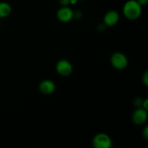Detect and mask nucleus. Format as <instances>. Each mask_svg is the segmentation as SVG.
Returning <instances> with one entry per match:
<instances>
[{
  "label": "nucleus",
  "instance_id": "nucleus-1",
  "mask_svg": "<svg viewBox=\"0 0 148 148\" xmlns=\"http://www.w3.org/2000/svg\"><path fill=\"white\" fill-rule=\"evenodd\" d=\"M143 7L137 2V0H129L123 7V14L128 20H135L140 17Z\"/></svg>",
  "mask_w": 148,
  "mask_h": 148
},
{
  "label": "nucleus",
  "instance_id": "nucleus-2",
  "mask_svg": "<svg viewBox=\"0 0 148 148\" xmlns=\"http://www.w3.org/2000/svg\"><path fill=\"white\" fill-rule=\"evenodd\" d=\"M92 145L94 148H111L112 140L107 134L98 133L92 138Z\"/></svg>",
  "mask_w": 148,
  "mask_h": 148
},
{
  "label": "nucleus",
  "instance_id": "nucleus-3",
  "mask_svg": "<svg viewBox=\"0 0 148 148\" xmlns=\"http://www.w3.org/2000/svg\"><path fill=\"white\" fill-rule=\"evenodd\" d=\"M113 67L118 70L124 69L128 65V59L124 53L121 52H115L113 53L110 59Z\"/></svg>",
  "mask_w": 148,
  "mask_h": 148
},
{
  "label": "nucleus",
  "instance_id": "nucleus-4",
  "mask_svg": "<svg viewBox=\"0 0 148 148\" xmlns=\"http://www.w3.org/2000/svg\"><path fill=\"white\" fill-rule=\"evenodd\" d=\"M56 70L59 75L63 77H67L72 75L73 72L72 64L66 59H61L58 61L56 64Z\"/></svg>",
  "mask_w": 148,
  "mask_h": 148
},
{
  "label": "nucleus",
  "instance_id": "nucleus-5",
  "mask_svg": "<svg viewBox=\"0 0 148 148\" xmlns=\"http://www.w3.org/2000/svg\"><path fill=\"white\" fill-rule=\"evenodd\" d=\"M148 117L147 110L143 107L136 108L132 115V121L136 125H143L147 121Z\"/></svg>",
  "mask_w": 148,
  "mask_h": 148
},
{
  "label": "nucleus",
  "instance_id": "nucleus-6",
  "mask_svg": "<svg viewBox=\"0 0 148 148\" xmlns=\"http://www.w3.org/2000/svg\"><path fill=\"white\" fill-rule=\"evenodd\" d=\"M56 17L62 23H69L74 18V11L69 7H62L56 12Z\"/></svg>",
  "mask_w": 148,
  "mask_h": 148
},
{
  "label": "nucleus",
  "instance_id": "nucleus-7",
  "mask_svg": "<svg viewBox=\"0 0 148 148\" xmlns=\"http://www.w3.org/2000/svg\"><path fill=\"white\" fill-rule=\"evenodd\" d=\"M119 14L115 10H110L107 12L103 17V23L107 27H112L116 25L119 21Z\"/></svg>",
  "mask_w": 148,
  "mask_h": 148
},
{
  "label": "nucleus",
  "instance_id": "nucleus-8",
  "mask_svg": "<svg viewBox=\"0 0 148 148\" xmlns=\"http://www.w3.org/2000/svg\"><path fill=\"white\" fill-rule=\"evenodd\" d=\"M38 89L44 95H51L56 90V84L51 79H44L40 82Z\"/></svg>",
  "mask_w": 148,
  "mask_h": 148
},
{
  "label": "nucleus",
  "instance_id": "nucleus-9",
  "mask_svg": "<svg viewBox=\"0 0 148 148\" xmlns=\"http://www.w3.org/2000/svg\"><path fill=\"white\" fill-rule=\"evenodd\" d=\"M11 13V5L5 1H0V19L9 17Z\"/></svg>",
  "mask_w": 148,
  "mask_h": 148
},
{
  "label": "nucleus",
  "instance_id": "nucleus-10",
  "mask_svg": "<svg viewBox=\"0 0 148 148\" xmlns=\"http://www.w3.org/2000/svg\"><path fill=\"white\" fill-rule=\"evenodd\" d=\"M143 99H142L140 97H136L133 101V104L136 108H139V107H142V104H143Z\"/></svg>",
  "mask_w": 148,
  "mask_h": 148
},
{
  "label": "nucleus",
  "instance_id": "nucleus-11",
  "mask_svg": "<svg viewBox=\"0 0 148 148\" xmlns=\"http://www.w3.org/2000/svg\"><path fill=\"white\" fill-rule=\"evenodd\" d=\"M142 81H143V83L144 84L145 86L147 87L148 86V72L145 71L144 72V74L143 75L142 77Z\"/></svg>",
  "mask_w": 148,
  "mask_h": 148
},
{
  "label": "nucleus",
  "instance_id": "nucleus-12",
  "mask_svg": "<svg viewBox=\"0 0 148 148\" xmlns=\"http://www.w3.org/2000/svg\"><path fill=\"white\" fill-rule=\"evenodd\" d=\"M59 2L62 7H66L70 4L71 0H59Z\"/></svg>",
  "mask_w": 148,
  "mask_h": 148
},
{
  "label": "nucleus",
  "instance_id": "nucleus-13",
  "mask_svg": "<svg viewBox=\"0 0 148 148\" xmlns=\"http://www.w3.org/2000/svg\"><path fill=\"white\" fill-rule=\"evenodd\" d=\"M143 138L145 139L146 140L148 139V127L147 126H145V128L143 129Z\"/></svg>",
  "mask_w": 148,
  "mask_h": 148
},
{
  "label": "nucleus",
  "instance_id": "nucleus-14",
  "mask_svg": "<svg viewBox=\"0 0 148 148\" xmlns=\"http://www.w3.org/2000/svg\"><path fill=\"white\" fill-rule=\"evenodd\" d=\"M142 107L145 109L148 110V99L143 100V104H142Z\"/></svg>",
  "mask_w": 148,
  "mask_h": 148
},
{
  "label": "nucleus",
  "instance_id": "nucleus-15",
  "mask_svg": "<svg viewBox=\"0 0 148 148\" xmlns=\"http://www.w3.org/2000/svg\"><path fill=\"white\" fill-rule=\"evenodd\" d=\"M137 1L142 7L147 5V4L148 3V0H137Z\"/></svg>",
  "mask_w": 148,
  "mask_h": 148
},
{
  "label": "nucleus",
  "instance_id": "nucleus-16",
  "mask_svg": "<svg viewBox=\"0 0 148 148\" xmlns=\"http://www.w3.org/2000/svg\"><path fill=\"white\" fill-rule=\"evenodd\" d=\"M77 1H82V0H77Z\"/></svg>",
  "mask_w": 148,
  "mask_h": 148
},
{
  "label": "nucleus",
  "instance_id": "nucleus-17",
  "mask_svg": "<svg viewBox=\"0 0 148 148\" xmlns=\"http://www.w3.org/2000/svg\"><path fill=\"white\" fill-rule=\"evenodd\" d=\"M0 25H1V21H0Z\"/></svg>",
  "mask_w": 148,
  "mask_h": 148
}]
</instances>
